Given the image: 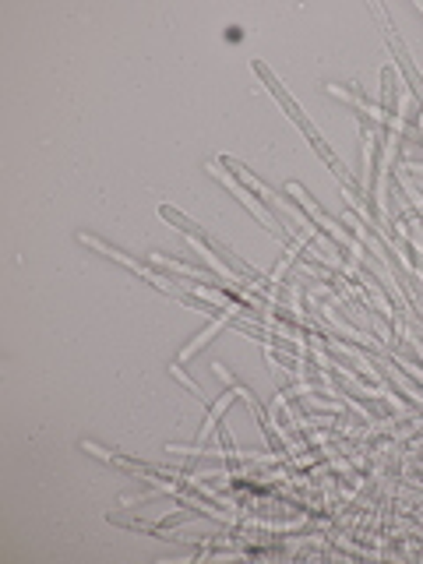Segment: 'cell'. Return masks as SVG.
I'll return each mask as SVG.
<instances>
[{
  "instance_id": "cell-1",
  "label": "cell",
  "mask_w": 423,
  "mask_h": 564,
  "mask_svg": "<svg viewBox=\"0 0 423 564\" xmlns=\"http://www.w3.org/2000/svg\"><path fill=\"white\" fill-rule=\"evenodd\" d=\"M229 402H233V395L226 392V395H223V399H219L216 406H212V409H208V420H205V430L198 434V444H201V441H205V437H208L212 430H216V427H219V417H223V412H226V406H229Z\"/></svg>"
}]
</instances>
